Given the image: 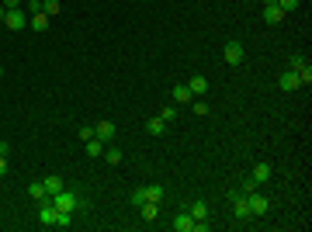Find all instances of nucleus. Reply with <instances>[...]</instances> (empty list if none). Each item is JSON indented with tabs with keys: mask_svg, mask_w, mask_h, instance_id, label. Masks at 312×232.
<instances>
[{
	"mask_svg": "<svg viewBox=\"0 0 312 232\" xmlns=\"http://www.w3.org/2000/svg\"><path fill=\"white\" fill-rule=\"evenodd\" d=\"M299 83H302V87L312 83V66H302V70H299Z\"/></svg>",
	"mask_w": 312,
	"mask_h": 232,
	"instance_id": "nucleus-27",
	"label": "nucleus"
},
{
	"mask_svg": "<svg viewBox=\"0 0 312 232\" xmlns=\"http://www.w3.org/2000/svg\"><path fill=\"white\" fill-rule=\"evenodd\" d=\"M10 153V142H7V139H0V156H7Z\"/></svg>",
	"mask_w": 312,
	"mask_h": 232,
	"instance_id": "nucleus-34",
	"label": "nucleus"
},
{
	"mask_svg": "<svg viewBox=\"0 0 312 232\" xmlns=\"http://www.w3.org/2000/svg\"><path fill=\"white\" fill-rule=\"evenodd\" d=\"M73 226V212H59L56 215V229H70Z\"/></svg>",
	"mask_w": 312,
	"mask_h": 232,
	"instance_id": "nucleus-23",
	"label": "nucleus"
},
{
	"mask_svg": "<svg viewBox=\"0 0 312 232\" xmlns=\"http://www.w3.org/2000/svg\"><path fill=\"white\" fill-rule=\"evenodd\" d=\"M170 97H173V104H191V101H194L191 90H187V83H177V87L170 90Z\"/></svg>",
	"mask_w": 312,
	"mask_h": 232,
	"instance_id": "nucleus-13",
	"label": "nucleus"
},
{
	"mask_svg": "<svg viewBox=\"0 0 312 232\" xmlns=\"http://www.w3.org/2000/svg\"><path fill=\"white\" fill-rule=\"evenodd\" d=\"M271 173H274V170H271V163H257V166L250 170V177L243 180V194H250V191H257L260 184H267V180H271Z\"/></svg>",
	"mask_w": 312,
	"mask_h": 232,
	"instance_id": "nucleus-1",
	"label": "nucleus"
},
{
	"mask_svg": "<svg viewBox=\"0 0 312 232\" xmlns=\"http://www.w3.org/2000/svg\"><path fill=\"white\" fill-rule=\"evenodd\" d=\"M7 170H10V166H7V156H0V177H3Z\"/></svg>",
	"mask_w": 312,
	"mask_h": 232,
	"instance_id": "nucleus-35",
	"label": "nucleus"
},
{
	"mask_svg": "<svg viewBox=\"0 0 312 232\" xmlns=\"http://www.w3.org/2000/svg\"><path fill=\"white\" fill-rule=\"evenodd\" d=\"M129 201H132V205H136V208H139V205H143V201H146V194H143V187H139V191H136V194H132V198H129Z\"/></svg>",
	"mask_w": 312,
	"mask_h": 232,
	"instance_id": "nucleus-31",
	"label": "nucleus"
},
{
	"mask_svg": "<svg viewBox=\"0 0 312 232\" xmlns=\"http://www.w3.org/2000/svg\"><path fill=\"white\" fill-rule=\"evenodd\" d=\"M80 139H83V142H87V139H94V128H90V125H83V128H80Z\"/></svg>",
	"mask_w": 312,
	"mask_h": 232,
	"instance_id": "nucleus-32",
	"label": "nucleus"
},
{
	"mask_svg": "<svg viewBox=\"0 0 312 232\" xmlns=\"http://www.w3.org/2000/svg\"><path fill=\"white\" fill-rule=\"evenodd\" d=\"M264 3H278V0H264Z\"/></svg>",
	"mask_w": 312,
	"mask_h": 232,
	"instance_id": "nucleus-37",
	"label": "nucleus"
},
{
	"mask_svg": "<svg viewBox=\"0 0 312 232\" xmlns=\"http://www.w3.org/2000/svg\"><path fill=\"white\" fill-rule=\"evenodd\" d=\"M52 205H56L59 212H77V208H83V201H80L73 191H66V187H63L59 194H52Z\"/></svg>",
	"mask_w": 312,
	"mask_h": 232,
	"instance_id": "nucleus-3",
	"label": "nucleus"
},
{
	"mask_svg": "<svg viewBox=\"0 0 312 232\" xmlns=\"http://www.w3.org/2000/svg\"><path fill=\"white\" fill-rule=\"evenodd\" d=\"M28 194H31L35 201H45V198H49V194H45V184H42V180H38V184H31V187H28Z\"/></svg>",
	"mask_w": 312,
	"mask_h": 232,
	"instance_id": "nucleus-22",
	"label": "nucleus"
},
{
	"mask_svg": "<svg viewBox=\"0 0 312 232\" xmlns=\"http://www.w3.org/2000/svg\"><path fill=\"white\" fill-rule=\"evenodd\" d=\"M159 118H163V121H166V125H170V121H173V118H177V108H173V104H170V108H163V111H159Z\"/></svg>",
	"mask_w": 312,
	"mask_h": 232,
	"instance_id": "nucleus-28",
	"label": "nucleus"
},
{
	"mask_svg": "<svg viewBox=\"0 0 312 232\" xmlns=\"http://www.w3.org/2000/svg\"><path fill=\"white\" fill-rule=\"evenodd\" d=\"M302 66H309V59H306V56H292V63H288V70H292V73H299Z\"/></svg>",
	"mask_w": 312,
	"mask_h": 232,
	"instance_id": "nucleus-25",
	"label": "nucleus"
},
{
	"mask_svg": "<svg viewBox=\"0 0 312 232\" xmlns=\"http://www.w3.org/2000/svg\"><path fill=\"white\" fill-rule=\"evenodd\" d=\"M31 14H42V0H28V17Z\"/></svg>",
	"mask_w": 312,
	"mask_h": 232,
	"instance_id": "nucleus-30",
	"label": "nucleus"
},
{
	"mask_svg": "<svg viewBox=\"0 0 312 232\" xmlns=\"http://www.w3.org/2000/svg\"><path fill=\"white\" fill-rule=\"evenodd\" d=\"M212 108H208V101L205 97H194V115H208Z\"/></svg>",
	"mask_w": 312,
	"mask_h": 232,
	"instance_id": "nucleus-26",
	"label": "nucleus"
},
{
	"mask_svg": "<svg viewBox=\"0 0 312 232\" xmlns=\"http://www.w3.org/2000/svg\"><path fill=\"white\" fill-rule=\"evenodd\" d=\"M146 132H150V135H163V132H166V121L156 115V118H150V121H146Z\"/></svg>",
	"mask_w": 312,
	"mask_h": 232,
	"instance_id": "nucleus-16",
	"label": "nucleus"
},
{
	"mask_svg": "<svg viewBox=\"0 0 312 232\" xmlns=\"http://www.w3.org/2000/svg\"><path fill=\"white\" fill-rule=\"evenodd\" d=\"M229 201H233V215L236 219H250V201L243 191H229Z\"/></svg>",
	"mask_w": 312,
	"mask_h": 232,
	"instance_id": "nucleus-5",
	"label": "nucleus"
},
{
	"mask_svg": "<svg viewBox=\"0 0 312 232\" xmlns=\"http://www.w3.org/2000/svg\"><path fill=\"white\" fill-rule=\"evenodd\" d=\"M278 87H281V90H299V87H302V83H299V73H292V70H288V73H281Z\"/></svg>",
	"mask_w": 312,
	"mask_h": 232,
	"instance_id": "nucleus-14",
	"label": "nucleus"
},
{
	"mask_svg": "<svg viewBox=\"0 0 312 232\" xmlns=\"http://www.w3.org/2000/svg\"><path fill=\"white\" fill-rule=\"evenodd\" d=\"M143 194H146V201H156V205H159V201H163V194H166V191H163V187H159V184H150V187H143Z\"/></svg>",
	"mask_w": 312,
	"mask_h": 232,
	"instance_id": "nucleus-17",
	"label": "nucleus"
},
{
	"mask_svg": "<svg viewBox=\"0 0 312 232\" xmlns=\"http://www.w3.org/2000/svg\"><path fill=\"white\" fill-rule=\"evenodd\" d=\"M187 212H191V219H194V222H198V219H208V215H212L208 201H201V198H198V201H191V205H187Z\"/></svg>",
	"mask_w": 312,
	"mask_h": 232,
	"instance_id": "nucleus-9",
	"label": "nucleus"
},
{
	"mask_svg": "<svg viewBox=\"0 0 312 232\" xmlns=\"http://www.w3.org/2000/svg\"><path fill=\"white\" fill-rule=\"evenodd\" d=\"M170 226H173L177 232H194V219H191V212H180V215H177Z\"/></svg>",
	"mask_w": 312,
	"mask_h": 232,
	"instance_id": "nucleus-11",
	"label": "nucleus"
},
{
	"mask_svg": "<svg viewBox=\"0 0 312 232\" xmlns=\"http://www.w3.org/2000/svg\"><path fill=\"white\" fill-rule=\"evenodd\" d=\"M0 77H3V66H0Z\"/></svg>",
	"mask_w": 312,
	"mask_h": 232,
	"instance_id": "nucleus-38",
	"label": "nucleus"
},
{
	"mask_svg": "<svg viewBox=\"0 0 312 232\" xmlns=\"http://www.w3.org/2000/svg\"><path fill=\"white\" fill-rule=\"evenodd\" d=\"M246 201H250V215H267V212H271V201H267L264 194H257V191H250Z\"/></svg>",
	"mask_w": 312,
	"mask_h": 232,
	"instance_id": "nucleus-7",
	"label": "nucleus"
},
{
	"mask_svg": "<svg viewBox=\"0 0 312 232\" xmlns=\"http://www.w3.org/2000/svg\"><path fill=\"white\" fill-rule=\"evenodd\" d=\"M94 139L111 142V139H115V125H111V121H97V125H94Z\"/></svg>",
	"mask_w": 312,
	"mask_h": 232,
	"instance_id": "nucleus-8",
	"label": "nucleus"
},
{
	"mask_svg": "<svg viewBox=\"0 0 312 232\" xmlns=\"http://www.w3.org/2000/svg\"><path fill=\"white\" fill-rule=\"evenodd\" d=\"M3 28H10V31H24V28H28V10H24V7L3 10Z\"/></svg>",
	"mask_w": 312,
	"mask_h": 232,
	"instance_id": "nucleus-2",
	"label": "nucleus"
},
{
	"mask_svg": "<svg viewBox=\"0 0 312 232\" xmlns=\"http://www.w3.org/2000/svg\"><path fill=\"white\" fill-rule=\"evenodd\" d=\"M87 156H90V159L104 156V142H101V139H87Z\"/></svg>",
	"mask_w": 312,
	"mask_h": 232,
	"instance_id": "nucleus-19",
	"label": "nucleus"
},
{
	"mask_svg": "<svg viewBox=\"0 0 312 232\" xmlns=\"http://www.w3.org/2000/svg\"><path fill=\"white\" fill-rule=\"evenodd\" d=\"M0 24H3V3H0Z\"/></svg>",
	"mask_w": 312,
	"mask_h": 232,
	"instance_id": "nucleus-36",
	"label": "nucleus"
},
{
	"mask_svg": "<svg viewBox=\"0 0 312 232\" xmlns=\"http://www.w3.org/2000/svg\"><path fill=\"white\" fill-rule=\"evenodd\" d=\"M299 3H302V0H278V7H281L285 14H288V10H299Z\"/></svg>",
	"mask_w": 312,
	"mask_h": 232,
	"instance_id": "nucleus-29",
	"label": "nucleus"
},
{
	"mask_svg": "<svg viewBox=\"0 0 312 232\" xmlns=\"http://www.w3.org/2000/svg\"><path fill=\"white\" fill-rule=\"evenodd\" d=\"M59 10H63V3H59V0H42V14H49V17H56Z\"/></svg>",
	"mask_w": 312,
	"mask_h": 232,
	"instance_id": "nucleus-21",
	"label": "nucleus"
},
{
	"mask_svg": "<svg viewBox=\"0 0 312 232\" xmlns=\"http://www.w3.org/2000/svg\"><path fill=\"white\" fill-rule=\"evenodd\" d=\"M28 28L31 31H49V14H31L28 17Z\"/></svg>",
	"mask_w": 312,
	"mask_h": 232,
	"instance_id": "nucleus-15",
	"label": "nucleus"
},
{
	"mask_svg": "<svg viewBox=\"0 0 312 232\" xmlns=\"http://www.w3.org/2000/svg\"><path fill=\"white\" fill-rule=\"evenodd\" d=\"M104 159H108V166H118V163H122V149H115V146L104 149Z\"/></svg>",
	"mask_w": 312,
	"mask_h": 232,
	"instance_id": "nucleus-24",
	"label": "nucleus"
},
{
	"mask_svg": "<svg viewBox=\"0 0 312 232\" xmlns=\"http://www.w3.org/2000/svg\"><path fill=\"white\" fill-rule=\"evenodd\" d=\"M42 184H45V194H49V198H52V194H59V191H63V180H59V177H56V173H52V177H45V180H42Z\"/></svg>",
	"mask_w": 312,
	"mask_h": 232,
	"instance_id": "nucleus-18",
	"label": "nucleus"
},
{
	"mask_svg": "<svg viewBox=\"0 0 312 232\" xmlns=\"http://www.w3.org/2000/svg\"><path fill=\"white\" fill-rule=\"evenodd\" d=\"M187 90H191V97H205V94H208V80L205 77H191L187 80Z\"/></svg>",
	"mask_w": 312,
	"mask_h": 232,
	"instance_id": "nucleus-10",
	"label": "nucleus"
},
{
	"mask_svg": "<svg viewBox=\"0 0 312 232\" xmlns=\"http://www.w3.org/2000/svg\"><path fill=\"white\" fill-rule=\"evenodd\" d=\"M264 21H267V24H281V21H285V10H281L278 3H267V7H264Z\"/></svg>",
	"mask_w": 312,
	"mask_h": 232,
	"instance_id": "nucleus-12",
	"label": "nucleus"
},
{
	"mask_svg": "<svg viewBox=\"0 0 312 232\" xmlns=\"http://www.w3.org/2000/svg\"><path fill=\"white\" fill-rule=\"evenodd\" d=\"M243 56H246V52H243V42H226V49H222V59H226V63H229V66H239V63H243Z\"/></svg>",
	"mask_w": 312,
	"mask_h": 232,
	"instance_id": "nucleus-6",
	"label": "nucleus"
},
{
	"mask_svg": "<svg viewBox=\"0 0 312 232\" xmlns=\"http://www.w3.org/2000/svg\"><path fill=\"white\" fill-rule=\"evenodd\" d=\"M139 212H143V219H150V222H153L156 215H159V208H156V201H143V205H139Z\"/></svg>",
	"mask_w": 312,
	"mask_h": 232,
	"instance_id": "nucleus-20",
	"label": "nucleus"
},
{
	"mask_svg": "<svg viewBox=\"0 0 312 232\" xmlns=\"http://www.w3.org/2000/svg\"><path fill=\"white\" fill-rule=\"evenodd\" d=\"M3 3V10H14V7H21V0H0Z\"/></svg>",
	"mask_w": 312,
	"mask_h": 232,
	"instance_id": "nucleus-33",
	"label": "nucleus"
},
{
	"mask_svg": "<svg viewBox=\"0 0 312 232\" xmlns=\"http://www.w3.org/2000/svg\"><path fill=\"white\" fill-rule=\"evenodd\" d=\"M56 215H59V208L52 205V198L38 201V222H42V226H49V229H52V226H56Z\"/></svg>",
	"mask_w": 312,
	"mask_h": 232,
	"instance_id": "nucleus-4",
	"label": "nucleus"
}]
</instances>
